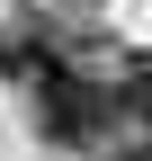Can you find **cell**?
I'll list each match as a JSON object with an SVG mask.
<instances>
[{
  "label": "cell",
  "instance_id": "6da1fadb",
  "mask_svg": "<svg viewBox=\"0 0 152 161\" xmlns=\"http://www.w3.org/2000/svg\"><path fill=\"white\" fill-rule=\"evenodd\" d=\"M117 116H125V108H117V90H99V80L72 72V63L36 90V125H45V143H99Z\"/></svg>",
  "mask_w": 152,
  "mask_h": 161
},
{
  "label": "cell",
  "instance_id": "7a4b0ae2",
  "mask_svg": "<svg viewBox=\"0 0 152 161\" xmlns=\"http://www.w3.org/2000/svg\"><path fill=\"white\" fill-rule=\"evenodd\" d=\"M54 72L63 63H54V36L45 27H0V80H9V90H45Z\"/></svg>",
  "mask_w": 152,
  "mask_h": 161
},
{
  "label": "cell",
  "instance_id": "3957f363",
  "mask_svg": "<svg viewBox=\"0 0 152 161\" xmlns=\"http://www.w3.org/2000/svg\"><path fill=\"white\" fill-rule=\"evenodd\" d=\"M117 108H125V116H143V125H152V63H143V72H125V90H117Z\"/></svg>",
  "mask_w": 152,
  "mask_h": 161
},
{
  "label": "cell",
  "instance_id": "277c9868",
  "mask_svg": "<svg viewBox=\"0 0 152 161\" xmlns=\"http://www.w3.org/2000/svg\"><path fill=\"white\" fill-rule=\"evenodd\" d=\"M107 161H152V143H125V152H107Z\"/></svg>",
  "mask_w": 152,
  "mask_h": 161
}]
</instances>
